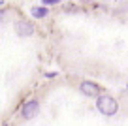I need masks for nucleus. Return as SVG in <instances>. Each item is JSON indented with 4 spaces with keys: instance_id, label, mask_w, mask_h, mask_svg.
I'll return each instance as SVG.
<instances>
[{
    "instance_id": "nucleus-7",
    "label": "nucleus",
    "mask_w": 128,
    "mask_h": 126,
    "mask_svg": "<svg viewBox=\"0 0 128 126\" xmlns=\"http://www.w3.org/2000/svg\"><path fill=\"white\" fill-rule=\"evenodd\" d=\"M8 15V12L6 10H0V23H4V17Z\"/></svg>"
},
{
    "instance_id": "nucleus-5",
    "label": "nucleus",
    "mask_w": 128,
    "mask_h": 126,
    "mask_svg": "<svg viewBox=\"0 0 128 126\" xmlns=\"http://www.w3.org/2000/svg\"><path fill=\"white\" fill-rule=\"evenodd\" d=\"M30 13L34 19H44V17H47L49 10L45 6H34V8H30Z\"/></svg>"
},
{
    "instance_id": "nucleus-4",
    "label": "nucleus",
    "mask_w": 128,
    "mask_h": 126,
    "mask_svg": "<svg viewBox=\"0 0 128 126\" xmlns=\"http://www.w3.org/2000/svg\"><path fill=\"white\" fill-rule=\"evenodd\" d=\"M34 24L30 23V21H26V19H19V21H15V34L17 36H21V38H26V36H32L34 34Z\"/></svg>"
},
{
    "instance_id": "nucleus-3",
    "label": "nucleus",
    "mask_w": 128,
    "mask_h": 126,
    "mask_svg": "<svg viewBox=\"0 0 128 126\" xmlns=\"http://www.w3.org/2000/svg\"><path fill=\"white\" fill-rule=\"evenodd\" d=\"M38 113H40V102H38V100H28V102H24L23 107H21V115H23V118H26V120H32L34 117H38Z\"/></svg>"
},
{
    "instance_id": "nucleus-6",
    "label": "nucleus",
    "mask_w": 128,
    "mask_h": 126,
    "mask_svg": "<svg viewBox=\"0 0 128 126\" xmlns=\"http://www.w3.org/2000/svg\"><path fill=\"white\" fill-rule=\"evenodd\" d=\"M60 2H62V0H42V6H45V8H47V6H53V4H60Z\"/></svg>"
},
{
    "instance_id": "nucleus-1",
    "label": "nucleus",
    "mask_w": 128,
    "mask_h": 126,
    "mask_svg": "<svg viewBox=\"0 0 128 126\" xmlns=\"http://www.w3.org/2000/svg\"><path fill=\"white\" fill-rule=\"evenodd\" d=\"M96 109L102 115H106V117H113L119 111V102L109 94H100L96 98Z\"/></svg>"
},
{
    "instance_id": "nucleus-2",
    "label": "nucleus",
    "mask_w": 128,
    "mask_h": 126,
    "mask_svg": "<svg viewBox=\"0 0 128 126\" xmlns=\"http://www.w3.org/2000/svg\"><path fill=\"white\" fill-rule=\"evenodd\" d=\"M79 92H81L83 96H87V98H98V96L102 94V88H100V85H98V83L85 79V81L79 83Z\"/></svg>"
},
{
    "instance_id": "nucleus-8",
    "label": "nucleus",
    "mask_w": 128,
    "mask_h": 126,
    "mask_svg": "<svg viewBox=\"0 0 128 126\" xmlns=\"http://www.w3.org/2000/svg\"><path fill=\"white\" fill-rule=\"evenodd\" d=\"M126 88H128V85H126Z\"/></svg>"
},
{
    "instance_id": "nucleus-9",
    "label": "nucleus",
    "mask_w": 128,
    "mask_h": 126,
    "mask_svg": "<svg viewBox=\"0 0 128 126\" xmlns=\"http://www.w3.org/2000/svg\"><path fill=\"white\" fill-rule=\"evenodd\" d=\"M4 126H6V124H4Z\"/></svg>"
}]
</instances>
